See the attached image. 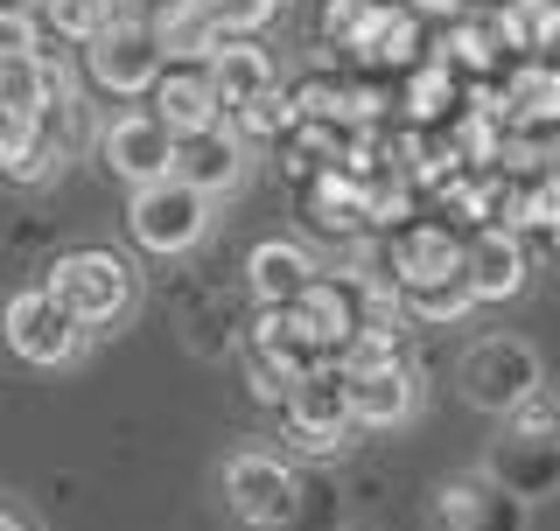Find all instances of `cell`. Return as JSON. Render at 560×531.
Listing matches in <instances>:
<instances>
[{"mask_svg":"<svg viewBox=\"0 0 560 531\" xmlns=\"http://www.w3.org/2000/svg\"><path fill=\"white\" fill-rule=\"evenodd\" d=\"M43 57V14L35 8H0V63Z\"/></svg>","mask_w":560,"mask_h":531,"instance_id":"31","label":"cell"},{"mask_svg":"<svg viewBox=\"0 0 560 531\" xmlns=\"http://www.w3.org/2000/svg\"><path fill=\"white\" fill-rule=\"evenodd\" d=\"M315 280H323V266H315L294 238H259L253 259H245V287H253L259 308H294Z\"/></svg>","mask_w":560,"mask_h":531,"instance_id":"15","label":"cell"},{"mask_svg":"<svg viewBox=\"0 0 560 531\" xmlns=\"http://www.w3.org/2000/svg\"><path fill=\"white\" fill-rule=\"evenodd\" d=\"M434 57H442L455 78H469V84L504 78V43H498V22H490V14H463V22H448V35H442Z\"/></svg>","mask_w":560,"mask_h":531,"instance_id":"24","label":"cell"},{"mask_svg":"<svg viewBox=\"0 0 560 531\" xmlns=\"http://www.w3.org/2000/svg\"><path fill=\"white\" fill-rule=\"evenodd\" d=\"M63 98H78L70 92V70L49 57H22V63H0V105L8 113H22V119H43L49 105H63Z\"/></svg>","mask_w":560,"mask_h":531,"instance_id":"23","label":"cell"},{"mask_svg":"<svg viewBox=\"0 0 560 531\" xmlns=\"http://www.w3.org/2000/svg\"><path fill=\"white\" fill-rule=\"evenodd\" d=\"M238 119V140H294L302 133V113H294V92H267L259 105H245Z\"/></svg>","mask_w":560,"mask_h":531,"instance_id":"28","label":"cell"},{"mask_svg":"<svg viewBox=\"0 0 560 531\" xmlns=\"http://www.w3.org/2000/svg\"><path fill=\"white\" fill-rule=\"evenodd\" d=\"M280 420H288V448L294 455H315V462H329V455L350 448V434H358V420H350V385L337 364L308 370L302 385L288 392L280 405Z\"/></svg>","mask_w":560,"mask_h":531,"instance_id":"6","label":"cell"},{"mask_svg":"<svg viewBox=\"0 0 560 531\" xmlns=\"http://www.w3.org/2000/svg\"><path fill=\"white\" fill-rule=\"evenodd\" d=\"M245 350H259L267 364H280L294 385L308 378V370H323V357H315V343L302 335V322H294V308H259V322L238 335Z\"/></svg>","mask_w":560,"mask_h":531,"instance_id":"25","label":"cell"},{"mask_svg":"<svg viewBox=\"0 0 560 531\" xmlns=\"http://www.w3.org/2000/svg\"><path fill=\"white\" fill-rule=\"evenodd\" d=\"M162 70H168V57H162V43H154V28L127 22V14H119V22L105 28L92 49H84V78H92L98 92H113V98L154 92V84H162Z\"/></svg>","mask_w":560,"mask_h":531,"instance_id":"9","label":"cell"},{"mask_svg":"<svg viewBox=\"0 0 560 531\" xmlns=\"http://www.w3.org/2000/svg\"><path fill=\"white\" fill-rule=\"evenodd\" d=\"M469 308H477L469 273H463V280H442V287H413V294H407V315H413V322H434V329H442V322H463Z\"/></svg>","mask_w":560,"mask_h":531,"instance_id":"29","label":"cell"},{"mask_svg":"<svg viewBox=\"0 0 560 531\" xmlns=\"http://www.w3.org/2000/svg\"><path fill=\"white\" fill-rule=\"evenodd\" d=\"M463 273H469V294H477V308H483V300H512L533 266H525V245L512 232H477V238H469V266H463Z\"/></svg>","mask_w":560,"mask_h":531,"instance_id":"21","label":"cell"},{"mask_svg":"<svg viewBox=\"0 0 560 531\" xmlns=\"http://www.w3.org/2000/svg\"><path fill=\"white\" fill-rule=\"evenodd\" d=\"M525 518H533V504H518L490 469L448 475L434 489V531H525Z\"/></svg>","mask_w":560,"mask_h":531,"instance_id":"10","label":"cell"},{"mask_svg":"<svg viewBox=\"0 0 560 531\" xmlns=\"http://www.w3.org/2000/svg\"><path fill=\"white\" fill-rule=\"evenodd\" d=\"M407 14H420V22H463L469 0H399Z\"/></svg>","mask_w":560,"mask_h":531,"instance_id":"34","label":"cell"},{"mask_svg":"<svg viewBox=\"0 0 560 531\" xmlns=\"http://www.w3.org/2000/svg\"><path fill=\"white\" fill-rule=\"evenodd\" d=\"M210 84H218L224 113H245V105H259L267 92H280V70L253 35H224V49L210 57Z\"/></svg>","mask_w":560,"mask_h":531,"instance_id":"19","label":"cell"},{"mask_svg":"<svg viewBox=\"0 0 560 531\" xmlns=\"http://www.w3.org/2000/svg\"><path fill=\"white\" fill-rule=\"evenodd\" d=\"M43 28L49 35H63V43H78V49H92L105 28L119 22V0H43Z\"/></svg>","mask_w":560,"mask_h":531,"instance_id":"27","label":"cell"},{"mask_svg":"<svg viewBox=\"0 0 560 531\" xmlns=\"http://www.w3.org/2000/svg\"><path fill=\"white\" fill-rule=\"evenodd\" d=\"M358 63L372 70V78H407V70H420L428 57H420V14H407L399 0H385L378 22L364 28L358 43Z\"/></svg>","mask_w":560,"mask_h":531,"instance_id":"20","label":"cell"},{"mask_svg":"<svg viewBox=\"0 0 560 531\" xmlns=\"http://www.w3.org/2000/svg\"><path fill=\"white\" fill-rule=\"evenodd\" d=\"M547 238H553V252H560V224H547Z\"/></svg>","mask_w":560,"mask_h":531,"instance_id":"37","label":"cell"},{"mask_svg":"<svg viewBox=\"0 0 560 531\" xmlns=\"http://www.w3.org/2000/svg\"><path fill=\"white\" fill-rule=\"evenodd\" d=\"M0 8H22V0H0Z\"/></svg>","mask_w":560,"mask_h":531,"instance_id":"38","label":"cell"},{"mask_svg":"<svg viewBox=\"0 0 560 531\" xmlns=\"http://www.w3.org/2000/svg\"><path fill=\"white\" fill-rule=\"evenodd\" d=\"M154 43H162L168 63H210L224 49V28H218V14H210L203 0H189V8H175L168 22L154 28Z\"/></svg>","mask_w":560,"mask_h":531,"instance_id":"26","label":"cell"},{"mask_svg":"<svg viewBox=\"0 0 560 531\" xmlns=\"http://www.w3.org/2000/svg\"><path fill=\"white\" fill-rule=\"evenodd\" d=\"M98 162L119 175V182L148 189L175 175V133L154 113H119L113 127H98Z\"/></svg>","mask_w":560,"mask_h":531,"instance_id":"11","label":"cell"},{"mask_svg":"<svg viewBox=\"0 0 560 531\" xmlns=\"http://www.w3.org/2000/svg\"><path fill=\"white\" fill-rule=\"evenodd\" d=\"M43 287L57 294L70 315H78L84 335L133 322V308H140V273H133V259L113 252V245H78V252H57V259H49V273H43Z\"/></svg>","mask_w":560,"mask_h":531,"instance_id":"1","label":"cell"},{"mask_svg":"<svg viewBox=\"0 0 560 531\" xmlns=\"http://www.w3.org/2000/svg\"><path fill=\"white\" fill-rule=\"evenodd\" d=\"M539 57H553V63H560V22L547 28V49H539Z\"/></svg>","mask_w":560,"mask_h":531,"instance_id":"36","label":"cell"},{"mask_svg":"<svg viewBox=\"0 0 560 531\" xmlns=\"http://www.w3.org/2000/svg\"><path fill=\"white\" fill-rule=\"evenodd\" d=\"M127 232H133L140 252L183 259V252H197L203 232H210V197H203V189H189L183 175L148 182V189H133V203H127Z\"/></svg>","mask_w":560,"mask_h":531,"instance_id":"5","label":"cell"},{"mask_svg":"<svg viewBox=\"0 0 560 531\" xmlns=\"http://www.w3.org/2000/svg\"><path fill=\"white\" fill-rule=\"evenodd\" d=\"M490 475H498L504 489H512L518 504H539L560 489V399L553 392H533L518 405L512 420H504L498 448H490Z\"/></svg>","mask_w":560,"mask_h":531,"instance_id":"2","label":"cell"},{"mask_svg":"<svg viewBox=\"0 0 560 531\" xmlns=\"http://www.w3.org/2000/svg\"><path fill=\"white\" fill-rule=\"evenodd\" d=\"M0 335H8V350L35 370H57L84 350V322L63 308L49 287H22L8 294V308H0Z\"/></svg>","mask_w":560,"mask_h":531,"instance_id":"7","label":"cell"},{"mask_svg":"<svg viewBox=\"0 0 560 531\" xmlns=\"http://www.w3.org/2000/svg\"><path fill=\"white\" fill-rule=\"evenodd\" d=\"M175 8H189V0H119V14H127V22H140V28H162Z\"/></svg>","mask_w":560,"mask_h":531,"instance_id":"33","label":"cell"},{"mask_svg":"<svg viewBox=\"0 0 560 531\" xmlns=\"http://www.w3.org/2000/svg\"><path fill=\"white\" fill-rule=\"evenodd\" d=\"M343 385H350V420L364 434H385V427H407L413 405H420V370L407 364L399 343H378V335H358V343L337 357Z\"/></svg>","mask_w":560,"mask_h":531,"instance_id":"3","label":"cell"},{"mask_svg":"<svg viewBox=\"0 0 560 531\" xmlns=\"http://www.w3.org/2000/svg\"><path fill=\"white\" fill-rule=\"evenodd\" d=\"M22 8H43V0H22Z\"/></svg>","mask_w":560,"mask_h":531,"instance_id":"39","label":"cell"},{"mask_svg":"<svg viewBox=\"0 0 560 531\" xmlns=\"http://www.w3.org/2000/svg\"><path fill=\"white\" fill-rule=\"evenodd\" d=\"M455 378H463V399L477 405V413H498V420H512L533 392H547L539 350L525 343V335H483V343H469Z\"/></svg>","mask_w":560,"mask_h":531,"instance_id":"4","label":"cell"},{"mask_svg":"<svg viewBox=\"0 0 560 531\" xmlns=\"http://www.w3.org/2000/svg\"><path fill=\"white\" fill-rule=\"evenodd\" d=\"M463 105H469V84L455 78L442 57H428L420 70L399 78V113H407V127H420V133H448L455 119H463Z\"/></svg>","mask_w":560,"mask_h":531,"instance_id":"18","label":"cell"},{"mask_svg":"<svg viewBox=\"0 0 560 531\" xmlns=\"http://www.w3.org/2000/svg\"><path fill=\"white\" fill-rule=\"evenodd\" d=\"M463 266H469V245L455 238V224H407V232L385 238V273L399 280V294L463 280Z\"/></svg>","mask_w":560,"mask_h":531,"instance_id":"12","label":"cell"},{"mask_svg":"<svg viewBox=\"0 0 560 531\" xmlns=\"http://www.w3.org/2000/svg\"><path fill=\"white\" fill-rule=\"evenodd\" d=\"M210 14H218V28L224 35H259L280 14V0H203Z\"/></svg>","mask_w":560,"mask_h":531,"instance_id":"32","label":"cell"},{"mask_svg":"<svg viewBox=\"0 0 560 531\" xmlns=\"http://www.w3.org/2000/svg\"><path fill=\"white\" fill-rule=\"evenodd\" d=\"M175 175H183L189 189H203L210 203L232 197V189L245 182V140H238V127H210V133L175 140Z\"/></svg>","mask_w":560,"mask_h":531,"instance_id":"16","label":"cell"},{"mask_svg":"<svg viewBox=\"0 0 560 531\" xmlns=\"http://www.w3.org/2000/svg\"><path fill=\"white\" fill-rule=\"evenodd\" d=\"M0 531H35V518H28L22 504H8V497H0Z\"/></svg>","mask_w":560,"mask_h":531,"instance_id":"35","label":"cell"},{"mask_svg":"<svg viewBox=\"0 0 560 531\" xmlns=\"http://www.w3.org/2000/svg\"><path fill=\"white\" fill-rule=\"evenodd\" d=\"M302 210L323 238H343V245H364V232H372L364 175H350V168H323L315 182H302Z\"/></svg>","mask_w":560,"mask_h":531,"instance_id":"17","label":"cell"},{"mask_svg":"<svg viewBox=\"0 0 560 531\" xmlns=\"http://www.w3.org/2000/svg\"><path fill=\"white\" fill-rule=\"evenodd\" d=\"M224 504H232V518L238 524H253V531H280L302 510V483H294V469L280 462V455L267 448H238L232 462H224Z\"/></svg>","mask_w":560,"mask_h":531,"instance_id":"8","label":"cell"},{"mask_svg":"<svg viewBox=\"0 0 560 531\" xmlns=\"http://www.w3.org/2000/svg\"><path fill=\"white\" fill-rule=\"evenodd\" d=\"M294 322H302V335L315 343V357L337 364L350 343H358V280H315V287L294 300Z\"/></svg>","mask_w":560,"mask_h":531,"instance_id":"14","label":"cell"},{"mask_svg":"<svg viewBox=\"0 0 560 531\" xmlns=\"http://www.w3.org/2000/svg\"><path fill=\"white\" fill-rule=\"evenodd\" d=\"M504 98H512V127L560 133V63L553 57H518L504 70Z\"/></svg>","mask_w":560,"mask_h":531,"instance_id":"22","label":"cell"},{"mask_svg":"<svg viewBox=\"0 0 560 531\" xmlns=\"http://www.w3.org/2000/svg\"><path fill=\"white\" fill-rule=\"evenodd\" d=\"M378 8L385 0H323V43L358 57V43H364V28L378 22Z\"/></svg>","mask_w":560,"mask_h":531,"instance_id":"30","label":"cell"},{"mask_svg":"<svg viewBox=\"0 0 560 531\" xmlns=\"http://www.w3.org/2000/svg\"><path fill=\"white\" fill-rule=\"evenodd\" d=\"M148 98H154L148 113L162 119L175 140L224 127V98H218V84H210V63H168V70H162V84H154Z\"/></svg>","mask_w":560,"mask_h":531,"instance_id":"13","label":"cell"}]
</instances>
